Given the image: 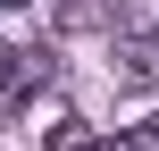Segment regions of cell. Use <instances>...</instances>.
<instances>
[{
    "label": "cell",
    "instance_id": "cell-1",
    "mask_svg": "<svg viewBox=\"0 0 159 151\" xmlns=\"http://www.w3.org/2000/svg\"><path fill=\"white\" fill-rule=\"evenodd\" d=\"M50 17H59V34H109L126 17V0H50Z\"/></svg>",
    "mask_w": 159,
    "mask_h": 151
},
{
    "label": "cell",
    "instance_id": "cell-2",
    "mask_svg": "<svg viewBox=\"0 0 159 151\" xmlns=\"http://www.w3.org/2000/svg\"><path fill=\"white\" fill-rule=\"evenodd\" d=\"M109 67H117V84H159V34H126Z\"/></svg>",
    "mask_w": 159,
    "mask_h": 151
},
{
    "label": "cell",
    "instance_id": "cell-3",
    "mask_svg": "<svg viewBox=\"0 0 159 151\" xmlns=\"http://www.w3.org/2000/svg\"><path fill=\"white\" fill-rule=\"evenodd\" d=\"M42 151H101V143H92L84 118H59V126H42Z\"/></svg>",
    "mask_w": 159,
    "mask_h": 151
},
{
    "label": "cell",
    "instance_id": "cell-4",
    "mask_svg": "<svg viewBox=\"0 0 159 151\" xmlns=\"http://www.w3.org/2000/svg\"><path fill=\"white\" fill-rule=\"evenodd\" d=\"M101 151H159V118H143V126H126L117 143H101Z\"/></svg>",
    "mask_w": 159,
    "mask_h": 151
},
{
    "label": "cell",
    "instance_id": "cell-5",
    "mask_svg": "<svg viewBox=\"0 0 159 151\" xmlns=\"http://www.w3.org/2000/svg\"><path fill=\"white\" fill-rule=\"evenodd\" d=\"M17 84H25V59H17V50H8V42H0V109H8V101H17Z\"/></svg>",
    "mask_w": 159,
    "mask_h": 151
},
{
    "label": "cell",
    "instance_id": "cell-6",
    "mask_svg": "<svg viewBox=\"0 0 159 151\" xmlns=\"http://www.w3.org/2000/svg\"><path fill=\"white\" fill-rule=\"evenodd\" d=\"M0 8H25V0H0Z\"/></svg>",
    "mask_w": 159,
    "mask_h": 151
}]
</instances>
